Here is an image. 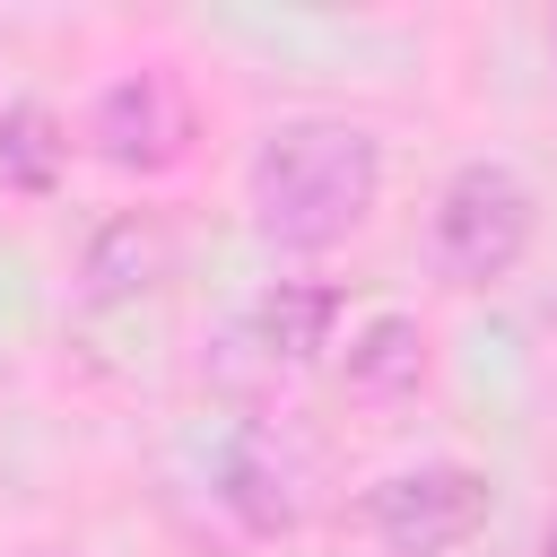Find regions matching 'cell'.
I'll list each match as a JSON object with an SVG mask.
<instances>
[{
  "instance_id": "obj_1",
  "label": "cell",
  "mask_w": 557,
  "mask_h": 557,
  "mask_svg": "<svg viewBox=\"0 0 557 557\" xmlns=\"http://www.w3.org/2000/svg\"><path fill=\"white\" fill-rule=\"evenodd\" d=\"M374 191H383V139L366 122H339V113L270 122L252 165H244L252 226L270 244H287V252H322V244L357 235Z\"/></svg>"
},
{
  "instance_id": "obj_10",
  "label": "cell",
  "mask_w": 557,
  "mask_h": 557,
  "mask_svg": "<svg viewBox=\"0 0 557 557\" xmlns=\"http://www.w3.org/2000/svg\"><path fill=\"white\" fill-rule=\"evenodd\" d=\"M540 557H557V522H548V531H540Z\"/></svg>"
},
{
  "instance_id": "obj_11",
  "label": "cell",
  "mask_w": 557,
  "mask_h": 557,
  "mask_svg": "<svg viewBox=\"0 0 557 557\" xmlns=\"http://www.w3.org/2000/svg\"><path fill=\"white\" fill-rule=\"evenodd\" d=\"M44 557H52V548H44Z\"/></svg>"
},
{
  "instance_id": "obj_7",
  "label": "cell",
  "mask_w": 557,
  "mask_h": 557,
  "mask_svg": "<svg viewBox=\"0 0 557 557\" xmlns=\"http://www.w3.org/2000/svg\"><path fill=\"white\" fill-rule=\"evenodd\" d=\"M165 261H174L165 218H157V209H113V218L87 235L78 278H87V296H96V305H122V296H148V287L165 278Z\"/></svg>"
},
{
  "instance_id": "obj_8",
  "label": "cell",
  "mask_w": 557,
  "mask_h": 557,
  "mask_svg": "<svg viewBox=\"0 0 557 557\" xmlns=\"http://www.w3.org/2000/svg\"><path fill=\"white\" fill-rule=\"evenodd\" d=\"M339 374H348V392H409L418 374H426V331H418V313H366L357 331H348V348H339Z\"/></svg>"
},
{
  "instance_id": "obj_6",
  "label": "cell",
  "mask_w": 557,
  "mask_h": 557,
  "mask_svg": "<svg viewBox=\"0 0 557 557\" xmlns=\"http://www.w3.org/2000/svg\"><path fill=\"white\" fill-rule=\"evenodd\" d=\"M339 313H348V296H339L331 278H270V287L244 305V339H252L270 366H305V357L331 348Z\"/></svg>"
},
{
  "instance_id": "obj_9",
  "label": "cell",
  "mask_w": 557,
  "mask_h": 557,
  "mask_svg": "<svg viewBox=\"0 0 557 557\" xmlns=\"http://www.w3.org/2000/svg\"><path fill=\"white\" fill-rule=\"evenodd\" d=\"M61 157H70V131H61L52 104H35V96L0 104V183L9 191H52Z\"/></svg>"
},
{
  "instance_id": "obj_4",
  "label": "cell",
  "mask_w": 557,
  "mask_h": 557,
  "mask_svg": "<svg viewBox=\"0 0 557 557\" xmlns=\"http://www.w3.org/2000/svg\"><path fill=\"white\" fill-rule=\"evenodd\" d=\"M87 139H96L113 165L157 174V165H174V157H183V139H191V104H183V87H174L165 70H122V78H104V87H96Z\"/></svg>"
},
{
  "instance_id": "obj_3",
  "label": "cell",
  "mask_w": 557,
  "mask_h": 557,
  "mask_svg": "<svg viewBox=\"0 0 557 557\" xmlns=\"http://www.w3.org/2000/svg\"><path fill=\"white\" fill-rule=\"evenodd\" d=\"M487 505H496L487 470H470V461H400V470H383L366 487L357 513H366L383 557H444L487 522Z\"/></svg>"
},
{
  "instance_id": "obj_2",
  "label": "cell",
  "mask_w": 557,
  "mask_h": 557,
  "mask_svg": "<svg viewBox=\"0 0 557 557\" xmlns=\"http://www.w3.org/2000/svg\"><path fill=\"white\" fill-rule=\"evenodd\" d=\"M531 226H540V200L531 183L505 165V157H470L444 174L435 191V218H426V252L453 287H496L513 278V261L531 252Z\"/></svg>"
},
{
  "instance_id": "obj_5",
  "label": "cell",
  "mask_w": 557,
  "mask_h": 557,
  "mask_svg": "<svg viewBox=\"0 0 557 557\" xmlns=\"http://www.w3.org/2000/svg\"><path fill=\"white\" fill-rule=\"evenodd\" d=\"M218 496H226V513H235L252 540H278V531L305 522V461L287 453V435L244 426V435L226 444V461H218Z\"/></svg>"
}]
</instances>
